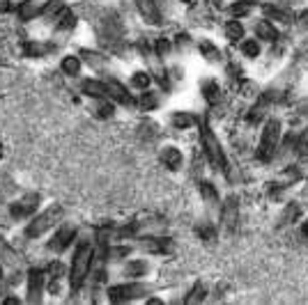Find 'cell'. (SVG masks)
<instances>
[{
  "instance_id": "ba28073f",
  "label": "cell",
  "mask_w": 308,
  "mask_h": 305,
  "mask_svg": "<svg viewBox=\"0 0 308 305\" xmlns=\"http://www.w3.org/2000/svg\"><path fill=\"white\" fill-rule=\"evenodd\" d=\"M74 237H76V230L72 227V225H65L63 230H57L55 232V237L48 241V248L51 250H55V253H63L65 248H67L69 243L74 241Z\"/></svg>"
},
{
  "instance_id": "83f0119b",
  "label": "cell",
  "mask_w": 308,
  "mask_h": 305,
  "mask_svg": "<svg viewBox=\"0 0 308 305\" xmlns=\"http://www.w3.org/2000/svg\"><path fill=\"white\" fill-rule=\"evenodd\" d=\"M203 94L207 101H216L219 99V85L214 81H209V83H203Z\"/></svg>"
},
{
  "instance_id": "2e32d148",
  "label": "cell",
  "mask_w": 308,
  "mask_h": 305,
  "mask_svg": "<svg viewBox=\"0 0 308 305\" xmlns=\"http://www.w3.org/2000/svg\"><path fill=\"white\" fill-rule=\"evenodd\" d=\"M262 14L265 19H274V21H281V23H290V14L281 7H274V5H262Z\"/></svg>"
},
{
  "instance_id": "74e56055",
  "label": "cell",
  "mask_w": 308,
  "mask_h": 305,
  "mask_svg": "<svg viewBox=\"0 0 308 305\" xmlns=\"http://www.w3.org/2000/svg\"><path fill=\"white\" fill-rule=\"evenodd\" d=\"M299 28H303V30H308V10L299 14Z\"/></svg>"
},
{
  "instance_id": "1f68e13d",
  "label": "cell",
  "mask_w": 308,
  "mask_h": 305,
  "mask_svg": "<svg viewBox=\"0 0 308 305\" xmlns=\"http://www.w3.org/2000/svg\"><path fill=\"white\" fill-rule=\"evenodd\" d=\"M63 10V0H51L46 7H42V14L44 16H51V14H55L57 16V12Z\"/></svg>"
},
{
  "instance_id": "d6a6232c",
  "label": "cell",
  "mask_w": 308,
  "mask_h": 305,
  "mask_svg": "<svg viewBox=\"0 0 308 305\" xmlns=\"http://www.w3.org/2000/svg\"><path fill=\"white\" fill-rule=\"evenodd\" d=\"M37 12H42V10H37V5H32V3H26V5H21L19 14H21V19H32Z\"/></svg>"
},
{
  "instance_id": "4316f807",
  "label": "cell",
  "mask_w": 308,
  "mask_h": 305,
  "mask_svg": "<svg viewBox=\"0 0 308 305\" xmlns=\"http://www.w3.org/2000/svg\"><path fill=\"white\" fill-rule=\"evenodd\" d=\"M200 193H203V197L207 202H216L219 200V195H216V188L209 184V181H200Z\"/></svg>"
},
{
  "instance_id": "9a60e30c",
  "label": "cell",
  "mask_w": 308,
  "mask_h": 305,
  "mask_svg": "<svg viewBox=\"0 0 308 305\" xmlns=\"http://www.w3.org/2000/svg\"><path fill=\"white\" fill-rule=\"evenodd\" d=\"M256 35L260 37V39H265V42H276V39H278V30L269 21H260V23H258V26H256Z\"/></svg>"
},
{
  "instance_id": "277c9868",
  "label": "cell",
  "mask_w": 308,
  "mask_h": 305,
  "mask_svg": "<svg viewBox=\"0 0 308 305\" xmlns=\"http://www.w3.org/2000/svg\"><path fill=\"white\" fill-rule=\"evenodd\" d=\"M63 213H65V209L60 207V204H51V207L46 209V211L42 213V216H37L35 220L28 225V230H26V234H28V239H37V237H42L44 232H46L48 227H53L60 218H63Z\"/></svg>"
},
{
  "instance_id": "4dcf8cb0",
  "label": "cell",
  "mask_w": 308,
  "mask_h": 305,
  "mask_svg": "<svg viewBox=\"0 0 308 305\" xmlns=\"http://www.w3.org/2000/svg\"><path fill=\"white\" fill-rule=\"evenodd\" d=\"M203 298H205V287L198 282V284L194 287V291H191V294L187 296V303H198V300H203Z\"/></svg>"
},
{
  "instance_id": "5b68a950",
  "label": "cell",
  "mask_w": 308,
  "mask_h": 305,
  "mask_svg": "<svg viewBox=\"0 0 308 305\" xmlns=\"http://www.w3.org/2000/svg\"><path fill=\"white\" fill-rule=\"evenodd\" d=\"M147 284H141V282H129V284H115L108 289V298L113 303H127V300H136V298H143L147 294Z\"/></svg>"
},
{
  "instance_id": "836d02e7",
  "label": "cell",
  "mask_w": 308,
  "mask_h": 305,
  "mask_svg": "<svg viewBox=\"0 0 308 305\" xmlns=\"http://www.w3.org/2000/svg\"><path fill=\"white\" fill-rule=\"evenodd\" d=\"M200 51H203V55L209 57V60H216V57H219V51H216V48L212 46V44H207V42L200 44Z\"/></svg>"
},
{
  "instance_id": "60d3db41",
  "label": "cell",
  "mask_w": 308,
  "mask_h": 305,
  "mask_svg": "<svg viewBox=\"0 0 308 305\" xmlns=\"http://www.w3.org/2000/svg\"><path fill=\"white\" fill-rule=\"evenodd\" d=\"M303 234H306V237H308V220L303 222Z\"/></svg>"
},
{
  "instance_id": "52a82bcc",
  "label": "cell",
  "mask_w": 308,
  "mask_h": 305,
  "mask_svg": "<svg viewBox=\"0 0 308 305\" xmlns=\"http://www.w3.org/2000/svg\"><path fill=\"white\" fill-rule=\"evenodd\" d=\"M143 250H147V253H154V255H168L175 250V243H172V239H166V237H159V239H143Z\"/></svg>"
},
{
  "instance_id": "9c48e42d",
  "label": "cell",
  "mask_w": 308,
  "mask_h": 305,
  "mask_svg": "<svg viewBox=\"0 0 308 305\" xmlns=\"http://www.w3.org/2000/svg\"><path fill=\"white\" fill-rule=\"evenodd\" d=\"M136 7L147 23H152V26L161 23V12L157 7V0H136Z\"/></svg>"
},
{
  "instance_id": "4fadbf2b",
  "label": "cell",
  "mask_w": 308,
  "mask_h": 305,
  "mask_svg": "<svg viewBox=\"0 0 308 305\" xmlns=\"http://www.w3.org/2000/svg\"><path fill=\"white\" fill-rule=\"evenodd\" d=\"M161 161H163V166H166V168L177 170V168L182 166V151L175 149V147H168V149L161 154Z\"/></svg>"
},
{
  "instance_id": "e575fe53",
  "label": "cell",
  "mask_w": 308,
  "mask_h": 305,
  "mask_svg": "<svg viewBox=\"0 0 308 305\" xmlns=\"http://www.w3.org/2000/svg\"><path fill=\"white\" fill-rule=\"evenodd\" d=\"M157 53L159 55H168L170 53V42H168L166 37H159L157 39Z\"/></svg>"
},
{
  "instance_id": "f546056e",
  "label": "cell",
  "mask_w": 308,
  "mask_h": 305,
  "mask_svg": "<svg viewBox=\"0 0 308 305\" xmlns=\"http://www.w3.org/2000/svg\"><path fill=\"white\" fill-rule=\"evenodd\" d=\"M154 106H157V97L152 92H145L141 97V108L143 110H154Z\"/></svg>"
},
{
  "instance_id": "3957f363",
  "label": "cell",
  "mask_w": 308,
  "mask_h": 305,
  "mask_svg": "<svg viewBox=\"0 0 308 305\" xmlns=\"http://www.w3.org/2000/svg\"><path fill=\"white\" fill-rule=\"evenodd\" d=\"M278 138H281V122L278 119H269L262 129L260 135V147H258V159L269 161L278 147Z\"/></svg>"
},
{
  "instance_id": "d4e9b609",
  "label": "cell",
  "mask_w": 308,
  "mask_h": 305,
  "mask_svg": "<svg viewBox=\"0 0 308 305\" xmlns=\"http://www.w3.org/2000/svg\"><path fill=\"white\" fill-rule=\"evenodd\" d=\"M150 83H152V78H150V73H145V71H136L134 76H131V85L138 88V90H147Z\"/></svg>"
},
{
  "instance_id": "b9f144b4",
  "label": "cell",
  "mask_w": 308,
  "mask_h": 305,
  "mask_svg": "<svg viewBox=\"0 0 308 305\" xmlns=\"http://www.w3.org/2000/svg\"><path fill=\"white\" fill-rule=\"evenodd\" d=\"M182 3H194V0H182Z\"/></svg>"
},
{
  "instance_id": "44dd1931",
  "label": "cell",
  "mask_w": 308,
  "mask_h": 305,
  "mask_svg": "<svg viewBox=\"0 0 308 305\" xmlns=\"http://www.w3.org/2000/svg\"><path fill=\"white\" fill-rule=\"evenodd\" d=\"M253 10V0H239V3H235V5H230L228 7V12H230V16H244V14H249V12Z\"/></svg>"
},
{
  "instance_id": "f35d334b",
  "label": "cell",
  "mask_w": 308,
  "mask_h": 305,
  "mask_svg": "<svg viewBox=\"0 0 308 305\" xmlns=\"http://www.w3.org/2000/svg\"><path fill=\"white\" fill-rule=\"evenodd\" d=\"M127 253H129V248H127V246H120V248H115L110 255H113V257H122V255H127Z\"/></svg>"
},
{
  "instance_id": "7a4b0ae2",
  "label": "cell",
  "mask_w": 308,
  "mask_h": 305,
  "mask_svg": "<svg viewBox=\"0 0 308 305\" xmlns=\"http://www.w3.org/2000/svg\"><path fill=\"white\" fill-rule=\"evenodd\" d=\"M90 264H92V248L88 243H83L76 255H74L72 262V271H69V284H72V291H79V287L85 282V275L90 271Z\"/></svg>"
},
{
  "instance_id": "7bdbcfd3",
  "label": "cell",
  "mask_w": 308,
  "mask_h": 305,
  "mask_svg": "<svg viewBox=\"0 0 308 305\" xmlns=\"http://www.w3.org/2000/svg\"><path fill=\"white\" fill-rule=\"evenodd\" d=\"M0 278H3V269H0Z\"/></svg>"
},
{
  "instance_id": "8992f818",
  "label": "cell",
  "mask_w": 308,
  "mask_h": 305,
  "mask_svg": "<svg viewBox=\"0 0 308 305\" xmlns=\"http://www.w3.org/2000/svg\"><path fill=\"white\" fill-rule=\"evenodd\" d=\"M221 220H223V232L228 237H232L237 230V220H239V200L235 195H230L223 204V213H221Z\"/></svg>"
},
{
  "instance_id": "7402d4cb",
  "label": "cell",
  "mask_w": 308,
  "mask_h": 305,
  "mask_svg": "<svg viewBox=\"0 0 308 305\" xmlns=\"http://www.w3.org/2000/svg\"><path fill=\"white\" fill-rule=\"evenodd\" d=\"M74 23H76V19H74V14L69 10L63 7V10L57 12V26H55L57 30H67V28H72Z\"/></svg>"
},
{
  "instance_id": "8d00e7d4",
  "label": "cell",
  "mask_w": 308,
  "mask_h": 305,
  "mask_svg": "<svg viewBox=\"0 0 308 305\" xmlns=\"http://www.w3.org/2000/svg\"><path fill=\"white\" fill-rule=\"evenodd\" d=\"M198 234L205 239V241H212V239H214V230H212V227H200Z\"/></svg>"
},
{
  "instance_id": "cb8c5ba5",
  "label": "cell",
  "mask_w": 308,
  "mask_h": 305,
  "mask_svg": "<svg viewBox=\"0 0 308 305\" xmlns=\"http://www.w3.org/2000/svg\"><path fill=\"white\" fill-rule=\"evenodd\" d=\"M145 271H147L145 262H129L125 269V275H129V278H141V275H145Z\"/></svg>"
},
{
  "instance_id": "f1b7e54d",
  "label": "cell",
  "mask_w": 308,
  "mask_h": 305,
  "mask_svg": "<svg viewBox=\"0 0 308 305\" xmlns=\"http://www.w3.org/2000/svg\"><path fill=\"white\" fill-rule=\"evenodd\" d=\"M297 154L301 156V159H308V129L303 131L299 142H297Z\"/></svg>"
},
{
  "instance_id": "d6986e66",
  "label": "cell",
  "mask_w": 308,
  "mask_h": 305,
  "mask_svg": "<svg viewBox=\"0 0 308 305\" xmlns=\"http://www.w3.org/2000/svg\"><path fill=\"white\" fill-rule=\"evenodd\" d=\"M48 48H51V46H46V44H39V42H28V44H23V53H26L28 57H42V55H46V53H48Z\"/></svg>"
},
{
  "instance_id": "ab89813d",
  "label": "cell",
  "mask_w": 308,
  "mask_h": 305,
  "mask_svg": "<svg viewBox=\"0 0 308 305\" xmlns=\"http://www.w3.org/2000/svg\"><path fill=\"white\" fill-rule=\"evenodd\" d=\"M299 113L308 115V99H306V101H301V106H299Z\"/></svg>"
},
{
  "instance_id": "5bb4252c",
  "label": "cell",
  "mask_w": 308,
  "mask_h": 305,
  "mask_svg": "<svg viewBox=\"0 0 308 305\" xmlns=\"http://www.w3.org/2000/svg\"><path fill=\"white\" fill-rule=\"evenodd\" d=\"M81 88H83L85 94H90V97H97V99H104L106 94H108V90H106V83H99V81H83V83H81Z\"/></svg>"
},
{
  "instance_id": "484cf974",
  "label": "cell",
  "mask_w": 308,
  "mask_h": 305,
  "mask_svg": "<svg viewBox=\"0 0 308 305\" xmlns=\"http://www.w3.org/2000/svg\"><path fill=\"white\" fill-rule=\"evenodd\" d=\"M241 53H244L246 57H258L260 55V44L253 42V39H246V42L241 44Z\"/></svg>"
},
{
  "instance_id": "30bf717a",
  "label": "cell",
  "mask_w": 308,
  "mask_h": 305,
  "mask_svg": "<svg viewBox=\"0 0 308 305\" xmlns=\"http://www.w3.org/2000/svg\"><path fill=\"white\" fill-rule=\"evenodd\" d=\"M42 291H44V271L32 269L30 275H28V294H30L32 303L42 298Z\"/></svg>"
},
{
  "instance_id": "603a6c76",
  "label": "cell",
  "mask_w": 308,
  "mask_h": 305,
  "mask_svg": "<svg viewBox=\"0 0 308 305\" xmlns=\"http://www.w3.org/2000/svg\"><path fill=\"white\" fill-rule=\"evenodd\" d=\"M194 122L196 119L191 113H175L172 115V126H175V129H189Z\"/></svg>"
},
{
  "instance_id": "e0dca14e",
  "label": "cell",
  "mask_w": 308,
  "mask_h": 305,
  "mask_svg": "<svg viewBox=\"0 0 308 305\" xmlns=\"http://www.w3.org/2000/svg\"><path fill=\"white\" fill-rule=\"evenodd\" d=\"M299 216H301V207H299L297 202H290L285 207V211L281 213V225H290V222H294Z\"/></svg>"
},
{
  "instance_id": "ffe728a7",
  "label": "cell",
  "mask_w": 308,
  "mask_h": 305,
  "mask_svg": "<svg viewBox=\"0 0 308 305\" xmlns=\"http://www.w3.org/2000/svg\"><path fill=\"white\" fill-rule=\"evenodd\" d=\"M63 71L67 73V76H79V73H81V57L67 55L63 60Z\"/></svg>"
},
{
  "instance_id": "8fae6325",
  "label": "cell",
  "mask_w": 308,
  "mask_h": 305,
  "mask_svg": "<svg viewBox=\"0 0 308 305\" xmlns=\"http://www.w3.org/2000/svg\"><path fill=\"white\" fill-rule=\"evenodd\" d=\"M106 90H108L110 97L117 99L120 104H125V106H134V104H136V101H134V97L127 92L125 85L117 83V81H106Z\"/></svg>"
},
{
  "instance_id": "6da1fadb",
  "label": "cell",
  "mask_w": 308,
  "mask_h": 305,
  "mask_svg": "<svg viewBox=\"0 0 308 305\" xmlns=\"http://www.w3.org/2000/svg\"><path fill=\"white\" fill-rule=\"evenodd\" d=\"M200 138H203V147H205V154H207L209 166L221 170L228 177V159H225L223 147L219 145V140H216L214 131H212V126L207 122H203V126H200Z\"/></svg>"
},
{
  "instance_id": "7c38bea8",
  "label": "cell",
  "mask_w": 308,
  "mask_h": 305,
  "mask_svg": "<svg viewBox=\"0 0 308 305\" xmlns=\"http://www.w3.org/2000/svg\"><path fill=\"white\" fill-rule=\"evenodd\" d=\"M37 197H28V200H21V202H14L12 204V216L14 218H26L30 216L32 211L37 209Z\"/></svg>"
},
{
  "instance_id": "d590c367",
  "label": "cell",
  "mask_w": 308,
  "mask_h": 305,
  "mask_svg": "<svg viewBox=\"0 0 308 305\" xmlns=\"http://www.w3.org/2000/svg\"><path fill=\"white\" fill-rule=\"evenodd\" d=\"M97 115H101V117H110V115H113V106H110V104L97 106Z\"/></svg>"
},
{
  "instance_id": "ac0fdd59",
  "label": "cell",
  "mask_w": 308,
  "mask_h": 305,
  "mask_svg": "<svg viewBox=\"0 0 308 305\" xmlns=\"http://www.w3.org/2000/svg\"><path fill=\"white\" fill-rule=\"evenodd\" d=\"M225 37H228L230 42H239L241 37H244V26H241L237 19L228 21V26H225Z\"/></svg>"
}]
</instances>
